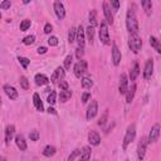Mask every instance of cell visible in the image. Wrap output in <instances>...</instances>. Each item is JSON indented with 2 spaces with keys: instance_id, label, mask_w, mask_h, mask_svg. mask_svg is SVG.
<instances>
[{
  "instance_id": "21",
  "label": "cell",
  "mask_w": 161,
  "mask_h": 161,
  "mask_svg": "<svg viewBox=\"0 0 161 161\" xmlns=\"http://www.w3.org/2000/svg\"><path fill=\"white\" fill-rule=\"evenodd\" d=\"M34 81H36V84L37 86H45V84L49 83V78L45 74H40V73L36 76Z\"/></svg>"
},
{
  "instance_id": "52",
  "label": "cell",
  "mask_w": 161,
  "mask_h": 161,
  "mask_svg": "<svg viewBox=\"0 0 161 161\" xmlns=\"http://www.w3.org/2000/svg\"><path fill=\"white\" fill-rule=\"evenodd\" d=\"M0 105H2V97H0Z\"/></svg>"
},
{
  "instance_id": "47",
  "label": "cell",
  "mask_w": 161,
  "mask_h": 161,
  "mask_svg": "<svg viewBox=\"0 0 161 161\" xmlns=\"http://www.w3.org/2000/svg\"><path fill=\"white\" fill-rule=\"evenodd\" d=\"M52 30H53V26H52V24L47 23V24H45V26H44V33H45V34H49Z\"/></svg>"
},
{
  "instance_id": "53",
  "label": "cell",
  "mask_w": 161,
  "mask_h": 161,
  "mask_svg": "<svg viewBox=\"0 0 161 161\" xmlns=\"http://www.w3.org/2000/svg\"><path fill=\"white\" fill-rule=\"evenodd\" d=\"M0 19H2V14H0Z\"/></svg>"
},
{
  "instance_id": "6",
  "label": "cell",
  "mask_w": 161,
  "mask_h": 161,
  "mask_svg": "<svg viewBox=\"0 0 161 161\" xmlns=\"http://www.w3.org/2000/svg\"><path fill=\"white\" fill-rule=\"evenodd\" d=\"M87 72V62L86 60H83V59H81L76 66H74V74H76V77H81V76H83L84 73Z\"/></svg>"
},
{
  "instance_id": "26",
  "label": "cell",
  "mask_w": 161,
  "mask_h": 161,
  "mask_svg": "<svg viewBox=\"0 0 161 161\" xmlns=\"http://www.w3.org/2000/svg\"><path fill=\"white\" fill-rule=\"evenodd\" d=\"M97 24H98V21H97V14H96V10H91V13H89V26L94 28Z\"/></svg>"
},
{
  "instance_id": "17",
  "label": "cell",
  "mask_w": 161,
  "mask_h": 161,
  "mask_svg": "<svg viewBox=\"0 0 161 161\" xmlns=\"http://www.w3.org/2000/svg\"><path fill=\"white\" fill-rule=\"evenodd\" d=\"M91 152H92L91 147L89 146H84L82 149L81 154H79V161H88L91 159Z\"/></svg>"
},
{
  "instance_id": "34",
  "label": "cell",
  "mask_w": 161,
  "mask_h": 161,
  "mask_svg": "<svg viewBox=\"0 0 161 161\" xmlns=\"http://www.w3.org/2000/svg\"><path fill=\"white\" fill-rule=\"evenodd\" d=\"M72 62H73V57L69 54L66 57V59H64V68L66 69H71V66H72Z\"/></svg>"
},
{
  "instance_id": "36",
  "label": "cell",
  "mask_w": 161,
  "mask_h": 161,
  "mask_svg": "<svg viewBox=\"0 0 161 161\" xmlns=\"http://www.w3.org/2000/svg\"><path fill=\"white\" fill-rule=\"evenodd\" d=\"M34 40H36V37H34V36H28V37H25V38L23 39V43H24L25 45H30V44L34 43Z\"/></svg>"
},
{
  "instance_id": "18",
  "label": "cell",
  "mask_w": 161,
  "mask_h": 161,
  "mask_svg": "<svg viewBox=\"0 0 161 161\" xmlns=\"http://www.w3.org/2000/svg\"><path fill=\"white\" fill-rule=\"evenodd\" d=\"M14 134H15V127H14L13 125H9V126L7 127V130H5V144H7V145L12 141Z\"/></svg>"
},
{
  "instance_id": "24",
  "label": "cell",
  "mask_w": 161,
  "mask_h": 161,
  "mask_svg": "<svg viewBox=\"0 0 161 161\" xmlns=\"http://www.w3.org/2000/svg\"><path fill=\"white\" fill-rule=\"evenodd\" d=\"M71 97H72V91H69V89H67V91H60V93H59V101H60L62 103L67 102Z\"/></svg>"
},
{
  "instance_id": "45",
  "label": "cell",
  "mask_w": 161,
  "mask_h": 161,
  "mask_svg": "<svg viewBox=\"0 0 161 161\" xmlns=\"http://www.w3.org/2000/svg\"><path fill=\"white\" fill-rule=\"evenodd\" d=\"M79 154H81V151H79V150H74V151L72 152V155L69 156L68 161H74V159H76V157H77V156H78Z\"/></svg>"
},
{
  "instance_id": "40",
  "label": "cell",
  "mask_w": 161,
  "mask_h": 161,
  "mask_svg": "<svg viewBox=\"0 0 161 161\" xmlns=\"http://www.w3.org/2000/svg\"><path fill=\"white\" fill-rule=\"evenodd\" d=\"M107 118H108V111H105V113L102 115V117H101L100 121H98V125H100V126H103V125L107 122Z\"/></svg>"
},
{
  "instance_id": "10",
  "label": "cell",
  "mask_w": 161,
  "mask_h": 161,
  "mask_svg": "<svg viewBox=\"0 0 161 161\" xmlns=\"http://www.w3.org/2000/svg\"><path fill=\"white\" fill-rule=\"evenodd\" d=\"M152 72H154V60L152 59H149L145 64V71H144V77L145 79H150L151 76H152Z\"/></svg>"
},
{
  "instance_id": "3",
  "label": "cell",
  "mask_w": 161,
  "mask_h": 161,
  "mask_svg": "<svg viewBox=\"0 0 161 161\" xmlns=\"http://www.w3.org/2000/svg\"><path fill=\"white\" fill-rule=\"evenodd\" d=\"M128 45H130V48H131V50L134 53H139L141 50L142 40H141V38H140V36L137 33L130 36V38H128Z\"/></svg>"
},
{
  "instance_id": "14",
  "label": "cell",
  "mask_w": 161,
  "mask_h": 161,
  "mask_svg": "<svg viewBox=\"0 0 161 161\" xmlns=\"http://www.w3.org/2000/svg\"><path fill=\"white\" fill-rule=\"evenodd\" d=\"M63 77H64V69H63L62 67H58V68L54 71V73L52 74V77H50V82L55 83V82H58V81H62V79H63Z\"/></svg>"
},
{
  "instance_id": "51",
  "label": "cell",
  "mask_w": 161,
  "mask_h": 161,
  "mask_svg": "<svg viewBox=\"0 0 161 161\" xmlns=\"http://www.w3.org/2000/svg\"><path fill=\"white\" fill-rule=\"evenodd\" d=\"M0 161H7V159L4 156H0Z\"/></svg>"
},
{
  "instance_id": "37",
  "label": "cell",
  "mask_w": 161,
  "mask_h": 161,
  "mask_svg": "<svg viewBox=\"0 0 161 161\" xmlns=\"http://www.w3.org/2000/svg\"><path fill=\"white\" fill-rule=\"evenodd\" d=\"M30 20H28V19H25V20H23L21 23H20V30L21 31H25V30H28V28L30 26Z\"/></svg>"
},
{
  "instance_id": "8",
  "label": "cell",
  "mask_w": 161,
  "mask_h": 161,
  "mask_svg": "<svg viewBox=\"0 0 161 161\" xmlns=\"http://www.w3.org/2000/svg\"><path fill=\"white\" fill-rule=\"evenodd\" d=\"M76 40L78 43V47L83 48L84 47V42H86V34H84V29L82 25H79L77 28V33H76Z\"/></svg>"
},
{
  "instance_id": "35",
  "label": "cell",
  "mask_w": 161,
  "mask_h": 161,
  "mask_svg": "<svg viewBox=\"0 0 161 161\" xmlns=\"http://www.w3.org/2000/svg\"><path fill=\"white\" fill-rule=\"evenodd\" d=\"M18 60H19V63L21 64V67H23V68H28L29 63H30V60H29L28 58H25V57H19V58H18Z\"/></svg>"
},
{
  "instance_id": "41",
  "label": "cell",
  "mask_w": 161,
  "mask_h": 161,
  "mask_svg": "<svg viewBox=\"0 0 161 161\" xmlns=\"http://www.w3.org/2000/svg\"><path fill=\"white\" fill-rule=\"evenodd\" d=\"M10 7H12L10 0H5V2H3L2 4H0V9H9Z\"/></svg>"
},
{
  "instance_id": "1",
  "label": "cell",
  "mask_w": 161,
  "mask_h": 161,
  "mask_svg": "<svg viewBox=\"0 0 161 161\" xmlns=\"http://www.w3.org/2000/svg\"><path fill=\"white\" fill-rule=\"evenodd\" d=\"M126 26H127V30L130 31L131 34L137 33V30H139V21H137V18H136V15H135V12L131 10V9L127 12V15H126Z\"/></svg>"
},
{
  "instance_id": "31",
  "label": "cell",
  "mask_w": 161,
  "mask_h": 161,
  "mask_svg": "<svg viewBox=\"0 0 161 161\" xmlns=\"http://www.w3.org/2000/svg\"><path fill=\"white\" fill-rule=\"evenodd\" d=\"M92 86H93V81H92L89 77H83V78H82V87H83V88H87V89H88V88H91Z\"/></svg>"
},
{
  "instance_id": "46",
  "label": "cell",
  "mask_w": 161,
  "mask_h": 161,
  "mask_svg": "<svg viewBox=\"0 0 161 161\" xmlns=\"http://www.w3.org/2000/svg\"><path fill=\"white\" fill-rule=\"evenodd\" d=\"M59 87H60L62 91H67L68 89V83L66 81H60L59 82Z\"/></svg>"
},
{
  "instance_id": "44",
  "label": "cell",
  "mask_w": 161,
  "mask_h": 161,
  "mask_svg": "<svg viewBox=\"0 0 161 161\" xmlns=\"http://www.w3.org/2000/svg\"><path fill=\"white\" fill-rule=\"evenodd\" d=\"M83 54H84V52H83V48H81V47H78L77 48V50H76V57L81 60L82 59V57H83Z\"/></svg>"
},
{
  "instance_id": "13",
  "label": "cell",
  "mask_w": 161,
  "mask_h": 161,
  "mask_svg": "<svg viewBox=\"0 0 161 161\" xmlns=\"http://www.w3.org/2000/svg\"><path fill=\"white\" fill-rule=\"evenodd\" d=\"M54 10H55L58 19H63L66 17V10H64V7L60 2H54Z\"/></svg>"
},
{
  "instance_id": "23",
  "label": "cell",
  "mask_w": 161,
  "mask_h": 161,
  "mask_svg": "<svg viewBox=\"0 0 161 161\" xmlns=\"http://www.w3.org/2000/svg\"><path fill=\"white\" fill-rule=\"evenodd\" d=\"M33 103L36 106V108L39 111V112H43V103H42V100H40V96L38 93H34L33 94Z\"/></svg>"
},
{
  "instance_id": "20",
  "label": "cell",
  "mask_w": 161,
  "mask_h": 161,
  "mask_svg": "<svg viewBox=\"0 0 161 161\" xmlns=\"http://www.w3.org/2000/svg\"><path fill=\"white\" fill-rule=\"evenodd\" d=\"M135 92H136V84L132 83L131 87L127 89L126 92V102L127 103H131V101L134 100V96H135Z\"/></svg>"
},
{
  "instance_id": "5",
  "label": "cell",
  "mask_w": 161,
  "mask_h": 161,
  "mask_svg": "<svg viewBox=\"0 0 161 161\" xmlns=\"http://www.w3.org/2000/svg\"><path fill=\"white\" fill-rule=\"evenodd\" d=\"M147 137H141L140 142H139V146H137V157L139 160H144L145 157V154H146V149H147Z\"/></svg>"
},
{
  "instance_id": "2",
  "label": "cell",
  "mask_w": 161,
  "mask_h": 161,
  "mask_svg": "<svg viewBox=\"0 0 161 161\" xmlns=\"http://www.w3.org/2000/svg\"><path fill=\"white\" fill-rule=\"evenodd\" d=\"M135 136H136V126L132 123V125L128 126L127 131H126V135H125V139H123V144H122L123 150H126L127 146L135 140Z\"/></svg>"
},
{
  "instance_id": "9",
  "label": "cell",
  "mask_w": 161,
  "mask_h": 161,
  "mask_svg": "<svg viewBox=\"0 0 161 161\" xmlns=\"http://www.w3.org/2000/svg\"><path fill=\"white\" fill-rule=\"evenodd\" d=\"M97 111H98L97 101H92L91 105L88 106V110H87V120H92L96 115H97Z\"/></svg>"
},
{
  "instance_id": "28",
  "label": "cell",
  "mask_w": 161,
  "mask_h": 161,
  "mask_svg": "<svg viewBox=\"0 0 161 161\" xmlns=\"http://www.w3.org/2000/svg\"><path fill=\"white\" fill-rule=\"evenodd\" d=\"M84 34H86L87 39H88V40L92 43V42H93V38H94V28L88 26V28L84 30Z\"/></svg>"
},
{
  "instance_id": "32",
  "label": "cell",
  "mask_w": 161,
  "mask_h": 161,
  "mask_svg": "<svg viewBox=\"0 0 161 161\" xmlns=\"http://www.w3.org/2000/svg\"><path fill=\"white\" fill-rule=\"evenodd\" d=\"M47 101H48V103H49L50 106H53V105L55 103V101H57V93H55V91H50Z\"/></svg>"
},
{
  "instance_id": "42",
  "label": "cell",
  "mask_w": 161,
  "mask_h": 161,
  "mask_svg": "<svg viewBox=\"0 0 161 161\" xmlns=\"http://www.w3.org/2000/svg\"><path fill=\"white\" fill-rule=\"evenodd\" d=\"M89 100H91V93H89V92H84V93L82 94V102H83V103H87Z\"/></svg>"
},
{
  "instance_id": "49",
  "label": "cell",
  "mask_w": 161,
  "mask_h": 161,
  "mask_svg": "<svg viewBox=\"0 0 161 161\" xmlns=\"http://www.w3.org/2000/svg\"><path fill=\"white\" fill-rule=\"evenodd\" d=\"M38 53L39 54H45L47 53V48L45 47H39L38 48Z\"/></svg>"
},
{
  "instance_id": "30",
  "label": "cell",
  "mask_w": 161,
  "mask_h": 161,
  "mask_svg": "<svg viewBox=\"0 0 161 161\" xmlns=\"http://www.w3.org/2000/svg\"><path fill=\"white\" fill-rule=\"evenodd\" d=\"M55 154V147L54 146H50V145H48L45 149H44V151H43V155L45 156V157H50V156H53Z\"/></svg>"
},
{
  "instance_id": "12",
  "label": "cell",
  "mask_w": 161,
  "mask_h": 161,
  "mask_svg": "<svg viewBox=\"0 0 161 161\" xmlns=\"http://www.w3.org/2000/svg\"><path fill=\"white\" fill-rule=\"evenodd\" d=\"M120 93L121 94H126L127 89H128V79H127V76L126 74H121V78H120Z\"/></svg>"
},
{
  "instance_id": "4",
  "label": "cell",
  "mask_w": 161,
  "mask_h": 161,
  "mask_svg": "<svg viewBox=\"0 0 161 161\" xmlns=\"http://www.w3.org/2000/svg\"><path fill=\"white\" fill-rule=\"evenodd\" d=\"M100 39L106 45L111 44L110 34H108V26H107V23H105V21H102L101 25H100Z\"/></svg>"
},
{
  "instance_id": "7",
  "label": "cell",
  "mask_w": 161,
  "mask_h": 161,
  "mask_svg": "<svg viewBox=\"0 0 161 161\" xmlns=\"http://www.w3.org/2000/svg\"><path fill=\"white\" fill-rule=\"evenodd\" d=\"M159 136H160V125H159V123H155L154 127L151 128V131H150V136L147 137L149 144L156 142V141L159 140Z\"/></svg>"
},
{
  "instance_id": "27",
  "label": "cell",
  "mask_w": 161,
  "mask_h": 161,
  "mask_svg": "<svg viewBox=\"0 0 161 161\" xmlns=\"http://www.w3.org/2000/svg\"><path fill=\"white\" fill-rule=\"evenodd\" d=\"M141 4H142V7H144V10L146 12V14L150 15L151 12H152V3L150 2V0H144Z\"/></svg>"
},
{
  "instance_id": "29",
  "label": "cell",
  "mask_w": 161,
  "mask_h": 161,
  "mask_svg": "<svg viewBox=\"0 0 161 161\" xmlns=\"http://www.w3.org/2000/svg\"><path fill=\"white\" fill-rule=\"evenodd\" d=\"M150 44H151V47H154L157 50V53H161V45H160V40H157V38L151 37L150 38Z\"/></svg>"
},
{
  "instance_id": "15",
  "label": "cell",
  "mask_w": 161,
  "mask_h": 161,
  "mask_svg": "<svg viewBox=\"0 0 161 161\" xmlns=\"http://www.w3.org/2000/svg\"><path fill=\"white\" fill-rule=\"evenodd\" d=\"M88 141H89L91 145L97 146L101 142V137H100V135L96 132V131H89V134H88Z\"/></svg>"
},
{
  "instance_id": "43",
  "label": "cell",
  "mask_w": 161,
  "mask_h": 161,
  "mask_svg": "<svg viewBox=\"0 0 161 161\" xmlns=\"http://www.w3.org/2000/svg\"><path fill=\"white\" fill-rule=\"evenodd\" d=\"M48 44H49L50 47H55V45L58 44V39H57V37H50V38L48 39Z\"/></svg>"
},
{
  "instance_id": "22",
  "label": "cell",
  "mask_w": 161,
  "mask_h": 161,
  "mask_svg": "<svg viewBox=\"0 0 161 161\" xmlns=\"http://www.w3.org/2000/svg\"><path fill=\"white\" fill-rule=\"evenodd\" d=\"M15 144H17V146H18L21 151H25V150H26V141H25V139H24L23 135L15 136Z\"/></svg>"
},
{
  "instance_id": "25",
  "label": "cell",
  "mask_w": 161,
  "mask_h": 161,
  "mask_svg": "<svg viewBox=\"0 0 161 161\" xmlns=\"http://www.w3.org/2000/svg\"><path fill=\"white\" fill-rule=\"evenodd\" d=\"M139 74H140L139 63H135V64H134V68H132L131 72H130V79H131V81H135V79L139 77Z\"/></svg>"
},
{
  "instance_id": "19",
  "label": "cell",
  "mask_w": 161,
  "mask_h": 161,
  "mask_svg": "<svg viewBox=\"0 0 161 161\" xmlns=\"http://www.w3.org/2000/svg\"><path fill=\"white\" fill-rule=\"evenodd\" d=\"M103 13H105V17H106V20L108 24H112L113 23V14L108 7L107 3H103Z\"/></svg>"
},
{
  "instance_id": "39",
  "label": "cell",
  "mask_w": 161,
  "mask_h": 161,
  "mask_svg": "<svg viewBox=\"0 0 161 161\" xmlns=\"http://www.w3.org/2000/svg\"><path fill=\"white\" fill-rule=\"evenodd\" d=\"M20 86L23 89H29V82L25 77H20Z\"/></svg>"
},
{
  "instance_id": "50",
  "label": "cell",
  "mask_w": 161,
  "mask_h": 161,
  "mask_svg": "<svg viewBox=\"0 0 161 161\" xmlns=\"http://www.w3.org/2000/svg\"><path fill=\"white\" fill-rule=\"evenodd\" d=\"M48 112H49V113H52V115H55V110H54V108H52V107H49Z\"/></svg>"
},
{
  "instance_id": "38",
  "label": "cell",
  "mask_w": 161,
  "mask_h": 161,
  "mask_svg": "<svg viewBox=\"0 0 161 161\" xmlns=\"http://www.w3.org/2000/svg\"><path fill=\"white\" fill-rule=\"evenodd\" d=\"M29 137H30V140H31V141H38V139H39V132H38L37 130L30 131Z\"/></svg>"
},
{
  "instance_id": "48",
  "label": "cell",
  "mask_w": 161,
  "mask_h": 161,
  "mask_svg": "<svg viewBox=\"0 0 161 161\" xmlns=\"http://www.w3.org/2000/svg\"><path fill=\"white\" fill-rule=\"evenodd\" d=\"M111 5L115 8V10H117L120 8V2H116V0H115V2H111Z\"/></svg>"
},
{
  "instance_id": "16",
  "label": "cell",
  "mask_w": 161,
  "mask_h": 161,
  "mask_svg": "<svg viewBox=\"0 0 161 161\" xmlns=\"http://www.w3.org/2000/svg\"><path fill=\"white\" fill-rule=\"evenodd\" d=\"M4 91H5L7 96H8L10 100H17V98H18V91H17L14 87H12V86H9V84H5V86H4Z\"/></svg>"
},
{
  "instance_id": "33",
  "label": "cell",
  "mask_w": 161,
  "mask_h": 161,
  "mask_svg": "<svg viewBox=\"0 0 161 161\" xmlns=\"http://www.w3.org/2000/svg\"><path fill=\"white\" fill-rule=\"evenodd\" d=\"M76 33H77V29L76 28H71L69 29V33H68V40H69V43H73L76 40Z\"/></svg>"
},
{
  "instance_id": "11",
  "label": "cell",
  "mask_w": 161,
  "mask_h": 161,
  "mask_svg": "<svg viewBox=\"0 0 161 161\" xmlns=\"http://www.w3.org/2000/svg\"><path fill=\"white\" fill-rule=\"evenodd\" d=\"M121 58H122L121 52H120L118 47L113 43V45H112V60H113V64H115V66H118L120 62H121Z\"/></svg>"
}]
</instances>
